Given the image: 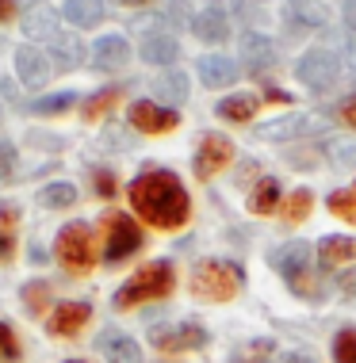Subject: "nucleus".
<instances>
[{"label": "nucleus", "instance_id": "1", "mask_svg": "<svg viewBox=\"0 0 356 363\" xmlns=\"http://www.w3.org/2000/svg\"><path fill=\"white\" fill-rule=\"evenodd\" d=\"M126 195H131L134 211L142 214L150 225H157V230H176V225H184L188 214H192V203H188L184 184L176 180L173 172H165V169L142 172L131 188H126Z\"/></svg>", "mask_w": 356, "mask_h": 363}, {"label": "nucleus", "instance_id": "2", "mask_svg": "<svg viewBox=\"0 0 356 363\" xmlns=\"http://www.w3.org/2000/svg\"><path fill=\"white\" fill-rule=\"evenodd\" d=\"M272 264L276 272L284 276V283L299 294V298H318L322 287L314 279V249L306 241H288L272 252Z\"/></svg>", "mask_w": 356, "mask_h": 363}, {"label": "nucleus", "instance_id": "3", "mask_svg": "<svg viewBox=\"0 0 356 363\" xmlns=\"http://www.w3.org/2000/svg\"><path fill=\"white\" fill-rule=\"evenodd\" d=\"M176 283V272L169 260H153L146 264L142 272H134L123 287L115 291V310H131L138 302H150V298H165Z\"/></svg>", "mask_w": 356, "mask_h": 363}, {"label": "nucleus", "instance_id": "4", "mask_svg": "<svg viewBox=\"0 0 356 363\" xmlns=\"http://www.w3.org/2000/svg\"><path fill=\"white\" fill-rule=\"evenodd\" d=\"M237 287H242L237 268H230V264H222V260H203L192 276V291L200 294V298H211V302H230L237 294Z\"/></svg>", "mask_w": 356, "mask_h": 363}, {"label": "nucleus", "instance_id": "5", "mask_svg": "<svg viewBox=\"0 0 356 363\" xmlns=\"http://www.w3.org/2000/svg\"><path fill=\"white\" fill-rule=\"evenodd\" d=\"M58 260L73 272H88L92 268V225L85 222H69L58 233Z\"/></svg>", "mask_w": 356, "mask_h": 363}, {"label": "nucleus", "instance_id": "6", "mask_svg": "<svg viewBox=\"0 0 356 363\" xmlns=\"http://www.w3.org/2000/svg\"><path fill=\"white\" fill-rule=\"evenodd\" d=\"M295 77H299L306 88H314V92H325V88L338 84L341 62H338V54H333V50H311V54L299 57V65H295Z\"/></svg>", "mask_w": 356, "mask_h": 363}, {"label": "nucleus", "instance_id": "7", "mask_svg": "<svg viewBox=\"0 0 356 363\" xmlns=\"http://www.w3.org/2000/svg\"><path fill=\"white\" fill-rule=\"evenodd\" d=\"M107 225H112V230H107V249H104L107 264H119V260L131 257V252L142 249V230H138L126 214H112Z\"/></svg>", "mask_w": 356, "mask_h": 363}, {"label": "nucleus", "instance_id": "8", "mask_svg": "<svg viewBox=\"0 0 356 363\" xmlns=\"http://www.w3.org/2000/svg\"><path fill=\"white\" fill-rule=\"evenodd\" d=\"M150 340L161 352H192L207 345V329L195 325V321H184V325H173V329H153Z\"/></svg>", "mask_w": 356, "mask_h": 363}, {"label": "nucleus", "instance_id": "9", "mask_svg": "<svg viewBox=\"0 0 356 363\" xmlns=\"http://www.w3.org/2000/svg\"><path fill=\"white\" fill-rule=\"evenodd\" d=\"M131 123L142 134H169V130H176L180 115H176L173 107L153 104V100H138V104H131Z\"/></svg>", "mask_w": 356, "mask_h": 363}, {"label": "nucleus", "instance_id": "10", "mask_svg": "<svg viewBox=\"0 0 356 363\" xmlns=\"http://www.w3.org/2000/svg\"><path fill=\"white\" fill-rule=\"evenodd\" d=\"M234 157V145L230 138H222V134H207V138L200 142V153H195V176H215L219 169H226Z\"/></svg>", "mask_w": 356, "mask_h": 363}, {"label": "nucleus", "instance_id": "11", "mask_svg": "<svg viewBox=\"0 0 356 363\" xmlns=\"http://www.w3.org/2000/svg\"><path fill=\"white\" fill-rule=\"evenodd\" d=\"M88 321H92V306L88 302H62L50 321H46V329H50V337H77Z\"/></svg>", "mask_w": 356, "mask_h": 363}, {"label": "nucleus", "instance_id": "12", "mask_svg": "<svg viewBox=\"0 0 356 363\" xmlns=\"http://www.w3.org/2000/svg\"><path fill=\"white\" fill-rule=\"evenodd\" d=\"M126 57H131V43H126L123 35H104L100 43L92 46V65H96V69H104V73L123 69Z\"/></svg>", "mask_w": 356, "mask_h": 363}, {"label": "nucleus", "instance_id": "13", "mask_svg": "<svg viewBox=\"0 0 356 363\" xmlns=\"http://www.w3.org/2000/svg\"><path fill=\"white\" fill-rule=\"evenodd\" d=\"M242 62H245V69H253V73H261V69H272L276 65V46H272V38L269 35H242Z\"/></svg>", "mask_w": 356, "mask_h": 363}, {"label": "nucleus", "instance_id": "14", "mask_svg": "<svg viewBox=\"0 0 356 363\" xmlns=\"http://www.w3.org/2000/svg\"><path fill=\"white\" fill-rule=\"evenodd\" d=\"M16 73H19V81H23V84L38 88L46 77H50V62H46V54L35 50V46H19V50H16Z\"/></svg>", "mask_w": 356, "mask_h": 363}, {"label": "nucleus", "instance_id": "15", "mask_svg": "<svg viewBox=\"0 0 356 363\" xmlns=\"http://www.w3.org/2000/svg\"><path fill=\"white\" fill-rule=\"evenodd\" d=\"M192 31L203 38V43L219 46L230 38V19H226V12H219V8H207V12H200L192 19Z\"/></svg>", "mask_w": 356, "mask_h": 363}, {"label": "nucleus", "instance_id": "16", "mask_svg": "<svg viewBox=\"0 0 356 363\" xmlns=\"http://www.w3.org/2000/svg\"><path fill=\"white\" fill-rule=\"evenodd\" d=\"M200 81L207 88H226L237 81V62H230V57H219V54H207L200 57Z\"/></svg>", "mask_w": 356, "mask_h": 363}, {"label": "nucleus", "instance_id": "17", "mask_svg": "<svg viewBox=\"0 0 356 363\" xmlns=\"http://www.w3.org/2000/svg\"><path fill=\"white\" fill-rule=\"evenodd\" d=\"M23 35L27 38H54L58 35V16L50 4H43V0H35L31 8H27L23 16Z\"/></svg>", "mask_w": 356, "mask_h": 363}, {"label": "nucleus", "instance_id": "18", "mask_svg": "<svg viewBox=\"0 0 356 363\" xmlns=\"http://www.w3.org/2000/svg\"><path fill=\"white\" fill-rule=\"evenodd\" d=\"M50 62L58 69H77L85 62V46L77 35H54L50 38Z\"/></svg>", "mask_w": 356, "mask_h": 363}, {"label": "nucleus", "instance_id": "19", "mask_svg": "<svg viewBox=\"0 0 356 363\" xmlns=\"http://www.w3.org/2000/svg\"><path fill=\"white\" fill-rule=\"evenodd\" d=\"M62 19L73 27H96L104 19V0H65Z\"/></svg>", "mask_w": 356, "mask_h": 363}, {"label": "nucleus", "instance_id": "20", "mask_svg": "<svg viewBox=\"0 0 356 363\" xmlns=\"http://www.w3.org/2000/svg\"><path fill=\"white\" fill-rule=\"evenodd\" d=\"M107 363H142V348H138V340L123 337V333H107L100 340Z\"/></svg>", "mask_w": 356, "mask_h": 363}, {"label": "nucleus", "instance_id": "21", "mask_svg": "<svg viewBox=\"0 0 356 363\" xmlns=\"http://www.w3.org/2000/svg\"><path fill=\"white\" fill-rule=\"evenodd\" d=\"M176 54H180V46H176L173 35H150L142 43V62H150V65H169L176 62Z\"/></svg>", "mask_w": 356, "mask_h": 363}, {"label": "nucleus", "instance_id": "22", "mask_svg": "<svg viewBox=\"0 0 356 363\" xmlns=\"http://www.w3.org/2000/svg\"><path fill=\"white\" fill-rule=\"evenodd\" d=\"M318 257L325 268H338V264H352L356 260V238H325L318 245Z\"/></svg>", "mask_w": 356, "mask_h": 363}, {"label": "nucleus", "instance_id": "23", "mask_svg": "<svg viewBox=\"0 0 356 363\" xmlns=\"http://www.w3.org/2000/svg\"><path fill=\"white\" fill-rule=\"evenodd\" d=\"M153 96L157 100H165L169 107H180L184 100H188V77L184 73H165V77H157L153 81Z\"/></svg>", "mask_w": 356, "mask_h": 363}, {"label": "nucleus", "instance_id": "24", "mask_svg": "<svg viewBox=\"0 0 356 363\" xmlns=\"http://www.w3.org/2000/svg\"><path fill=\"white\" fill-rule=\"evenodd\" d=\"M257 107H261V100L242 92V96H226L215 111H219V119H226V123H245V119H253V115H257Z\"/></svg>", "mask_w": 356, "mask_h": 363}, {"label": "nucleus", "instance_id": "25", "mask_svg": "<svg viewBox=\"0 0 356 363\" xmlns=\"http://www.w3.org/2000/svg\"><path fill=\"white\" fill-rule=\"evenodd\" d=\"M276 207H280V184H276L272 176H264L249 195V211L253 214H272Z\"/></svg>", "mask_w": 356, "mask_h": 363}, {"label": "nucleus", "instance_id": "26", "mask_svg": "<svg viewBox=\"0 0 356 363\" xmlns=\"http://www.w3.org/2000/svg\"><path fill=\"white\" fill-rule=\"evenodd\" d=\"M38 203H43V207H73V203H77V188H73V184H62V180H58V184H46V188L43 191H38Z\"/></svg>", "mask_w": 356, "mask_h": 363}, {"label": "nucleus", "instance_id": "27", "mask_svg": "<svg viewBox=\"0 0 356 363\" xmlns=\"http://www.w3.org/2000/svg\"><path fill=\"white\" fill-rule=\"evenodd\" d=\"M288 12L306 27H322L325 23V8L322 0H288Z\"/></svg>", "mask_w": 356, "mask_h": 363}, {"label": "nucleus", "instance_id": "28", "mask_svg": "<svg viewBox=\"0 0 356 363\" xmlns=\"http://www.w3.org/2000/svg\"><path fill=\"white\" fill-rule=\"evenodd\" d=\"M73 104H77V96H73V92L38 96V100H31V115H62V111H69Z\"/></svg>", "mask_w": 356, "mask_h": 363}, {"label": "nucleus", "instance_id": "29", "mask_svg": "<svg viewBox=\"0 0 356 363\" xmlns=\"http://www.w3.org/2000/svg\"><path fill=\"white\" fill-rule=\"evenodd\" d=\"M311 207H314V199H311V191H306V188H299V191H291V199L284 203V222H288V225H295V222H303L306 214H311Z\"/></svg>", "mask_w": 356, "mask_h": 363}, {"label": "nucleus", "instance_id": "30", "mask_svg": "<svg viewBox=\"0 0 356 363\" xmlns=\"http://www.w3.org/2000/svg\"><path fill=\"white\" fill-rule=\"evenodd\" d=\"M333 363H356V329H341L333 337Z\"/></svg>", "mask_w": 356, "mask_h": 363}, {"label": "nucleus", "instance_id": "31", "mask_svg": "<svg viewBox=\"0 0 356 363\" xmlns=\"http://www.w3.org/2000/svg\"><path fill=\"white\" fill-rule=\"evenodd\" d=\"M330 211L338 214L341 222H352L356 225V188L352 191H333L330 195Z\"/></svg>", "mask_w": 356, "mask_h": 363}, {"label": "nucleus", "instance_id": "32", "mask_svg": "<svg viewBox=\"0 0 356 363\" xmlns=\"http://www.w3.org/2000/svg\"><path fill=\"white\" fill-rule=\"evenodd\" d=\"M16 211H0V260H12L16 249Z\"/></svg>", "mask_w": 356, "mask_h": 363}, {"label": "nucleus", "instance_id": "33", "mask_svg": "<svg viewBox=\"0 0 356 363\" xmlns=\"http://www.w3.org/2000/svg\"><path fill=\"white\" fill-rule=\"evenodd\" d=\"M115 100H119V88H104V92L88 96V104H85V119H100V115H104Z\"/></svg>", "mask_w": 356, "mask_h": 363}, {"label": "nucleus", "instance_id": "34", "mask_svg": "<svg viewBox=\"0 0 356 363\" xmlns=\"http://www.w3.org/2000/svg\"><path fill=\"white\" fill-rule=\"evenodd\" d=\"M0 359H4V363L19 359V340H16V333H12L8 321H0Z\"/></svg>", "mask_w": 356, "mask_h": 363}, {"label": "nucleus", "instance_id": "35", "mask_svg": "<svg viewBox=\"0 0 356 363\" xmlns=\"http://www.w3.org/2000/svg\"><path fill=\"white\" fill-rule=\"evenodd\" d=\"M46 298H50V287H46V283H27V287H23V302H27V310H31V313L43 310Z\"/></svg>", "mask_w": 356, "mask_h": 363}, {"label": "nucleus", "instance_id": "36", "mask_svg": "<svg viewBox=\"0 0 356 363\" xmlns=\"http://www.w3.org/2000/svg\"><path fill=\"white\" fill-rule=\"evenodd\" d=\"M16 172V145L0 138V180H12Z\"/></svg>", "mask_w": 356, "mask_h": 363}, {"label": "nucleus", "instance_id": "37", "mask_svg": "<svg viewBox=\"0 0 356 363\" xmlns=\"http://www.w3.org/2000/svg\"><path fill=\"white\" fill-rule=\"evenodd\" d=\"M269 352H272V340H257V345L245 348V363H264Z\"/></svg>", "mask_w": 356, "mask_h": 363}, {"label": "nucleus", "instance_id": "38", "mask_svg": "<svg viewBox=\"0 0 356 363\" xmlns=\"http://www.w3.org/2000/svg\"><path fill=\"white\" fill-rule=\"evenodd\" d=\"M338 115H341L345 126H352V130H356V96H345L341 107H338Z\"/></svg>", "mask_w": 356, "mask_h": 363}, {"label": "nucleus", "instance_id": "39", "mask_svg": "<svg viewBox=\"0 0 356 363\" xmlns=\"http://www.w3.org/2000/svg\"><path fill=\"white\" fill-rule=\"evenodd\" d=\"M96 191H100V195H112L115 191V180H112V172H96Z\"/></svg>", "mask_w": 356, "mask_h": 363}, {"label": "nucleus", "instance_id": "40", "mask_svg": "<svg viewBox=\"0 0 356 363\" xmlns=\"http://www.w3.org/2000/svg\"><path fill=\"white\" fill-rule=\"evenodd\" d=\"M341 291H345V294H356V268L341 276Z\"/></svg>", "mask_w": 356, "mask_h": 363}, {"label": "nucleus", "instance_id": "41", "mask_svg": "<svg viewBox=\"0 0 356 363\" xmlns=\"http://www.w3.org/2000/svg\"><path fill=\"white\" fill-rule=\"evenodd\" d=\"M12 16H16V0H0V23H8Z\"/></svg>", "mask_w": 356, "mask_h": 363}, {"label": "nucleus", "instance_id": "42", "mask_svg": "<svg viewBox=\"0 0 356 363\" xmlns=\"http://www.w3.org/2000/svg\"><path fill=\"white\" fill-rule=\"evenodd\" d=\"M345 23H349V31H356V0L345 4Z\"/></svg>", "mask_w": 356, "mask_h": 363}, {"label": "nucleus", "instance_id": "43", "mask_svg": "<svg viewBox=\"0 0 356 363\" xmlns=\"http://www.w3.org/2000/svg\"><path fill=\"white\" fill-rule=\"evenodd\" d=\"M119 4H126V8H138V4H150V0H119Z\"/></svg>", "mask_w": 356, "mask_h": 363}, {"label": "nucleus", "instance_id": "44", "mask_svg": "<svg viewBox=\"0 0 356 363\" xmlns=\"http://www.w3.org/2000/svg\"><path fill=\"white\" fill-rule=\"evenodd\" d=\"M288 363H314V359H306V356H288Z\"/></svg>", "mask_w": 356, "mask_h": 363}]
</instances>
